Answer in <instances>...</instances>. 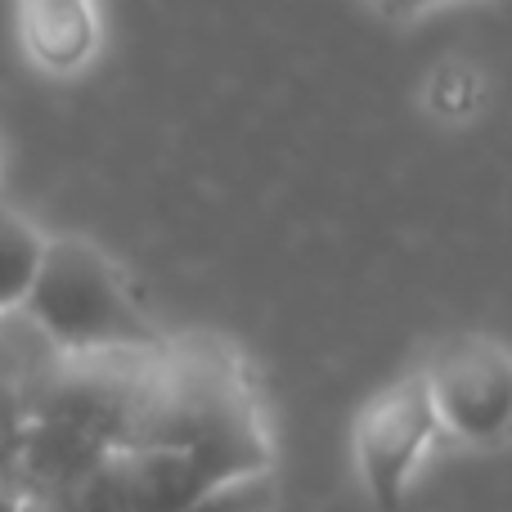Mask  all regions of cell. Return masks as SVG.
<instances>
[{
	"mask_svg": "<svg viewBox=\"0 0 512 512\" xmlns=\"http://www.w3.org/2000/svg\"><path fill=\"white\" fill-rule=\"evenodd\" d=\"M45 239L14 212V207L0 203V315L18 310L36 279V265H41Z\"/></svg>",
	"mask_w": 512,
	"mask_h": 512,
	"instance_id": "7",
	"label": "cell"
},
{
	"mask_svg": "<svg viewBox=\"0 0 512 512\" xmlns=\"http://www.w3.org/2000/svg\"><path fill=\"white\" fill-rule=\"evenodd\" d=\"M54 508H63V512H131L122 499V486H117L113 459H108L104 468L90 472L86 481H77L63 499H54Z\"/></svg>",
	"mask_w": 512,
	"mask_h": 512,
	"instance_id": "9",
	"label": "cell"
},
{
	"mask_svg": "<svg viewBox=\"0 0 512 512\" xmlns=\"http://www.w3.org/2000/svg\"><path fill=\"white\" fill-rule=\"evenodd\" d=\"M18 512H63V508L41 504V499H18Z\"/></svg>",
	"mask_w": 512,
	"mask_h": 512,
	"instance_id": "11",
	"label": "cell"
},
{
	"mask_svg": "<svg viewBox=\"0 0 512 512\" xmlns=\"http://www.w3.org/2000/svg\"><path fill=\"white\" fill-rule=\"evenodd\" d=\"M423 378L436 423L463 441H495L512 427V360L486 337H454Z\"/></svg>",
	"mask_w": 512,
	"mask_h": 512,
	"instance_id": "3",
	"label": "cell"
},
{
	"mask_svg": "<svg viewBox=\"0 0 512 512\" xmlns=\"http://www.w3.org/2000/svg\"><path fill=\"white\" fill-rule=\"evenodd\" d=\"M0 512H18V499L14 495H0Z\"/></svg>",
	"mask_w": 512,
	"mask_h": 512,
	"instance_id": "12",
	"label": "cell"
},
{
	"mask_svg": "<svg viewBox=\"0 0 512 512\" xmlns=\"http://www.w3.org/2000/svg\"><path fill=\"white\" fill-rule=\"evenodd\" d=\"M126 450H194L225 477L270 468L243 364L212 337L162 342L158 378Z\"/></svg>",
	"mask_w": 512,
	"mask_h": 512,
	"instance_id": "1",
	"label": "cell"
},
{
	"mask_svg": "<svg viewBox=\"0 0 512 512\" xmlns=\"http://www.w3.org/2000/svg\"><path fill=\"white\" fill-rule=\"evenodd\" d=\"M23 310L63 355L86 351H144L162 346L158 328L126 297L117 270L104 252L81 239L45 243L36 279L23 297Z\"/></svg>",
	"mask_w": 512,
	"mask_h": 512,
	"instance_id": "2",
	"label": "cell"
},
{
	"mask_svg": "<svg viewBox=\"0 0 512 512\" xmlns=\"http://www.w3.org/2000/svg\"><path fill=\"white\" fill-rule=\"evenodd\" d=\"M373 5H382V9H387V14H409V9L436 5V0H373Z\"/></svg>",
	"mask_w": 512,
	"mask_h": 512,
	"instance_id": "10",
	"label": "cell"
},
{
	"mask_svg": "<svg viewBox=\"0 0 512 512\" xmlns=\"http://www.w3.org/2000/svg\"><path fill=\"white\" fill-rule=\"evenodd\" d=\"M436 432V409L427 396V378L409 373L396 387H387L360 418L355 432V454H360V472L369 495L378 499V508L396 512L405 499L409 472L423 459L427 441Z\"/></svg>",
	"mask_w": 512,
	"mask_h": 512,
	"instance_id": "4",
	"label": "cell"
},
{
	"mask_svg": "<svg viewBox=\"0 0 512 512\" xmlns=\"http://www.w3.org/2000/svg\"><path fill=\"white\" fill-rule=\"evenodd\" d=\"M32 50L54 68H68L90 50L86 0H32Z\"/></svg>",
	"mask_w": 512,
	"mask_h": 512,
	"instance_id": "6",
	"label": "cell"
},
{
	"mask_svg": "<svg viewBox=\"0 0 512 512\" xmlns=\"http://www.w3.org/2000/svg\"><path fill=\"white\" fill-rule=\"evenodd\" d=\"M270 504H274L270 468H252V472H239V477L216 481L185 512H270Z\"/></svg>",
	"mask_w": 512,
	"mask_h": 512,
	"instance_id": "8",
	"label": "cell"
},
{
	"mask_svg": "<svg viewBox=\"0 0 512 512\" xmlns=\"http://www.w3.org/2000/svg\"><path fill=\"white\" fill-rule=\"evenodd\" d=\"M59 355L63 351L23 310L0 315V495L18 499L23 445L36 427V414H41V400Z\"/></svg>",
	"mask_w": 512,
	"mask_h": 512,
	"instance_id": "5",
	"label": "cell"
}]
</instances>
